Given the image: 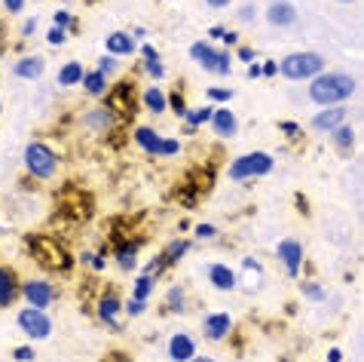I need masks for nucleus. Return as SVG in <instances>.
<instances>
[{"instance_id":"obj_41","label":"nucleus","mask_w":364,"mask_h":362,"mask_svg":"<svg viewBox=\"0 0 364 362\" xmlns=\"http://www.w3.org/2000/svg\"><path fill=\"white\" fill-rule=\"evenodd\" d=\"M4 6L9 9V13H22V6H25V0H4Z\"/></svg>"},{"instance_id":"obj_42","label":"nucleus","mask_w":364,"mask_h":362,"mask_svg":"<svg viewBox=\"0 0 364 362\" xmlns=\"http://www.w3.org/2000/svg\"><path fill=\"white\" fill-rule=\"evenodd\" d=\"M279 126H282V133H288V135H300V126L291 123V120H285V123H279Z\"/></svg>"},{"instance_id":"obj_34","label":"nucleus","mask_w":364,"mask_h":362,"mask_svg":"<svg viewBox=\"0 0 364 362\" xmlns=\"http://www.w3.org/2000/svg\"><path fill=\"white\" fill-rule=\"evenodd\" d=\"M168 105H171V110H175V114H181V117L187 114V105H184V98H181L178 93H171V95H168Z\"/></svg>"},{"instance_id":"obj_43","label":"nucleus","mask_w":364,"mask_h":362,"mask_svg":"<svg viewBox=\"0 0 364 362\" xmlns=\"http://www.w3.org/2000/svg\"><path fill=\"white\" fill-rule=\"evenodd\" d=\"M239 58H242V62H245V65H251V62H255V49L242 46V49H239Z\"/></svg>"},{"instance_id":"obj_9","label":"nucleus","mask_w":364,"mask_h":362,"mask_svg":"<svg viewBox=\"0 0 364 362\" xmlns=\"http://www.w3.org/2000/svg\"><path fill=\"white\" fill-rule=\"evenodd\" d=\"M110 114H119V117H132L135 110V98H132V83H119L110 89V102H107Z\"/></svg>"},{"instance_id":"obj_17","label":"nucleus","mask_w":364,"mask_h":362,"mask_svg":"<svg viewBox=\"0 0 364 362\" xmlns=\"http://www.w3.org/2000/svg\"><path fill=\"white\" fill-rule=\"evenodd\" d=\"M43 68H46V62L40 56H25V58H18V62H16L13 74L22 77V80H37L40 74H43Z\"/></svg>"},{"instance_id":"obj_24","label":"nucleus","mask_w":364,"mask_h":362,"mask_svg":"<svg viewBox=\"0 0 364 362\" xmlns=\"http://www.w3.org/2000/svg\"><path fill=\"white\" fill-rule=\"evenodd\" d=\"M141 53H144V74H150V77H163L166 74V68H163V62H159V56H156V49L154 46H141Z\"/></svg>"},{"instance_id":"obj_14","label":"nucleus","mask_w":364,"mask_h":362,"mask_svg":"<svg viewBox=\"0 0 364 362\" xmlns=\"http://www.w3.org/2000/svg\"><path fill=\"white\" fill-rule=\"evenodd\" d=\"M267 19H269V25L285 28V25H294L297 22V9L291 6L288 0H272V4L267 6Z\"/></svg>"},{"instance_id":"obj_2","label":"nucleus","mask_w":364,"mask_h":362,"mask_svg":"<svg viewBox=\"0 0 364 362\" xmlns=\"http://www.w3.org/2000/svg\"><path fill=\"white\" fill-rule=\"evenodd\" d=\"M325 68V58L318 53H291L279 62V74H285L288 80H309L318 77Z\"/></svg>"},{"instance_id":"obj_7","label":"nucleus","mask_w":364,"mask_h":362,"mask_svg":"<svg viewBox=\"0 0 364 362\" xmlns=\"http://www.w3.org/2000/svg\"><path fill=\"white\" fill-rule=\"evenodd\" d=\"M18 326H22V331L28 338H34V341H43L53 335V319L46 316V310H40V307H25L22 314H18Z\"/></svg>"},{"instance_id":"obj_28","label":"nucleus","mask_w":364,"mask_h":362,"mask_svg":"<svg viewBox=\"0 0 364 362\" xmlns=\"http://www.w3.org/2000/svg\"><path fill=\"white\" fill-rule=\"evenodd\" d=\"M187 249H190L187 239H175V243H168V249L163 252V261H166V264H175L178 258H184V255H187Z\"/></svg>"},{"instance_id":"obj_20","label":"nucleus","mask_w":364,"mask_h":362,"mask_svg":"<svg viewBox=\"0 0 364 362\" xmlns=\"http://www.w3.org/2000/svg\"><path fill=\"white\" fill-rule=\"evenodd\" d=\"M138 249H141V239H123V243L114 249L119 267H123V270H135V255H138Z\"/></svg>"},{"instance_id":"obj_10","label":"nucleus","mask_w":364,"mask_h":362,"mask_svg":"<svg viewBox=\"0 0 364 362\" xmlns=\"http://www.w3.org/2000/svg\"><path fill=\"white\" fill-rule=\"evenodd\" d=\"M276 252H279V261L285 264V270L291 276L300 274V267H303V246L297 243V239H282Z\"/></svg>"},{"instance_id":"obj_26","label":"nucleus","mask_w":364,"mask_h":362,"mask_svg":"<svg viewBox=\"0 0 364 362\" xmlns=\"http://www.w3.org/2000/svg\"><path fill=\"white\" fill-rule=\"evenodd\" d=\"M144 105H147V110H154V114H163V110L168 108V95L163 93V89L150 86L144 93Z\"/></svg>"},{"instance_id":"obj_32","label":"nucleus","mask_w":364,"mask_h":362,"mask_svg":"<svg viewBox=\"0 0 364 362\" xmlns=\"http://www.w3.org/2000/svg\"><path fill=\"white\" fill-rule=\"evenodd\" d=\"M211 114H215V110H211V108H196V110H187V129H190V133H193V129L199 126V123H205V120H211Z\"/></svg>"},{"instance_id":"obj_25","label":"nucleus","mask_w":364,"mask_h":362,"mask_svg":"<svg viewBox=\"0 0 364 362\" xmlns=\"http://www.w3.org/2000/svg\"><path fill=\"white\" fill-rule=\"evenodd\" d=\"M83 65L80 62H68L62 71H58V83L62 86H77V83H83Z\"/></svg>"},{"instance_id":"obj_44","label":"nucleus","mask_w":364,"mask_h":362,"mask_svg":"<svg viewBox=\"0 0 364 362\" xmlns=\"http://www.w3.org/2000/svg\"><path fill=\"white\" fill-rule=\"evenodd\" d=\"M260 71H264L267 77H272V74H279V62H264V65H260Z\"/></svg>"},{"instance_id":"obj_22","label":"nucleus","mask_w":364,"mask_h":362,"mask_svg":"<svg viewBox=\"0 0 364 362\" xmlns=\"http://www.w3.org/2000/svg\"><path fill=\"white\" fill-rule=\"evenodd\" d=\"M208 279L215 283L218 289H232L236 286V274L227 267V264H211L208 267Z\"/></svg>"},{"instance_id":"obj_11","label":"nucleus","mask_w":364,"mask_h":362,"mask_svg":"<svg viewBox=\"0 0 364 362\" xmlns=\"http://www.w3.org/2000/svg\"><path fill=\"white\" fill-rule=\"evenodd\" d=\"M343 123H346V108L343 105H331L312 120V126H316L318 133H333V129H340Z\"/></svg>"},{"instance_id":"obj_49","label":"nucleus","mask_w":364,"mask_h":362,"mask_svg":"<svg viewBox=\"0 0 364 362\" xmlns=\"http://www.w3.org/2000/svg\"><path fill=\"white\" fill-rule=\"evenodd\" d=\"M239 19H245V22H248V19H255V9L245 6V9H242V13H239Z\"/></svg>"},{"instance_id":"obj_21","label":"nucleus","mask_w":364,"mask_h":362,"mask_svg":"<svg viewBox=\"0 0 364 362\" xmlns=\"http://www.w3.org/2000/svg\"><path fill=\"white\" fill-rule=\"evenodd\" d=\"M135 142H138V148H144L147 154H159V145H163V138H159L150 126H138L135 129Z\"/></svg>"},{"instance_id":"obj_33","label":"nucleus","mask_w":364,"mask_h":362,"mask_svg":"<svg viewBox=\"0 0 364 362\" xmlns=\"http://www.w3.org/2000/svg\"><path fill=\"white\" fill-rule=\"evenodd\" d=\"M98 71L101 74H114L117 71V56H101V62H98Z\"/></svg>"},{"instance_id":"obj_6","label":"nucleus","mask_w":364,"mask_h":362,"mask_svg":"<svg viewBox=\"0 0 364 362\" xmlns=\"http://www.w3.org/2000/svg\"><path fill=\"white\" fill-rule=\"evenodd\" d=\"M190 58L199 62L205 71H215V74H230V56L224 49H215L208 43H193L190 46Z\"/></svg>"},{"instance_id":"obj_38","label":"nucleus","mask_w":364,"mask_h":362,"mask_svg":"<svg viewBox=\"0 0 364 362\" xmlns=\"http://www.w3.org/2000/svg\"><path fill=\"white\" fill-rule=\"evenodd\" d=\"M55 25L58 28H70V25H74V19H70L68 9H58V13H55Z\"/></svg>"},{"instance_id":"obj_5","label":"nucleus","mask_w":364,"mask_h":362,"mask_svg":"<svg viewBox=\"0 0 364 362\" xmlns=\"http://www.w3.org/2000/svg\"><path fill=\"white\" fill-rule=\"evenodd\" d=\"M272 172V157L269 154H260V150H255V154H245L239 160H232L230 166V178H257V175H267Z\"/></svg>"},{"instance_id":"obj_40","label":"nucleus","mask_w":364,"mask_h":362,"mask_svg":"<svg viewBox=\"0 0 364 362\" xmlns=\"http://www.w3.org/2000/svg\"><path fill=\"white\" fill-rule=\"evenodd\" d=\"M144 304H147V301H129V304H126V310H129V316H138L141 314V310H144Z\"/></svg>"},{"instance_id":"obj_36","label":"nucleus","mask_w":364,"mask_h":362,"mask_svg":"<svg viewBox=\"0 0 364 362\" xmlns=\"http://www.w3.org/2000/svg\"><path fill=\"white\" fill-rule=\"evenodd\" d=\"M65 37H68V34H65V28H58V25H55V28H53V31H49V34H46V40H49V43H53V46H58V43H65Z\"/></svg>"},{"instance_id":"obj_4","label":"nucleus","mask_w":364,"mask_h":362,"mask_svg":"<svg viewBox=\"0 0 364 362\" xmlns=\"http://www.w3.org/2000/svg\"><path fill=\"white\" fill-rule=\"evenodd\" d=\"M25 166H28V172H31L34 178H53L55 169H58V157H55V150L49 145L31 142L25 148Z\"/></svg>"},{"instance_id":"obj_3","label":"nucleus","mask_w":364,"mask_h":362,"mask_svg":"<svg viewBox=\"0 0 364 362\" xmlns=\"http://www.w3.org/2000/svg\"><path fill=\"white\" fill-rule=\"evenodd\" d=\"M28 246H31V255H34V261L40 267H49V270H68L70 267V255L65 252V246L53 243V239L31 237Z\"/></svg>"},{"instance_id":"obj_48","label":"nucleus","mask_w":364,"mask_h":362,"mask_svg":"<svg viewBox=\"0 0 364 362\" xmlns=\"http://www.w3.org/2000/svg\"><path fill=\"white\" fill-rule=\"evenodd\" d=\"M306 295L318 301V298H321V289H318V286H306Z\"/></svg>"},{"instance_id":"obj_18","label":"nucleus","mask_w":364,"mask_h":362,"mask_svg":"<svg viewBox=\"0 0 364 362\" xmlns=\"http://www.w3.org/2000/svg\"><path fill=\"white\" fill-rule=\"evenodd\" d=\"M18 298V283L9 267H0V307H9Z\"/></svg>"},{"instance_id":"obj_39","label":"nucleus","mask_w":364,"mask_h":362,"mask_svg":"<svg viewBox=\"0 0 364 362\" xmlns=\"http://www.w3.org/2000/svg\"><path fill=\"white\" fill-rule=\"evenodd\" d=\"M18 362H31L34 359V347H16V353H13Z\"/></svg>"},{"instance_id":"obj_50","label":"nucleus","mask_w":364,"mask_h":362,"mask_svg":"<svg viewBox=\"0 0 364 362\" xmlns=\"http://www.w3.org/2000/svg\"><path fill=\"white\" fill-rule=\"evenodd\" d=\"M211 37H215V40H224L227 31H224V28H211Z\"/></svg>"},{"instance_id":"obj_47","label":"nucleus","mask_w":364,"mask_h":362,"mask_svg":"<svg viewBox=\"0 0 364 362\" xmlns=\"http://www.w3.org/2000/svg\"><path fill=\"white\" fill-rule=\"evenodd\" d=\"M328 362H343V353H340V347H333L331 353H328Z\"/></svg>"},{"instance_id":"obj_23","label":"nucleus","mask_w":364,"mask_h":362,"mask_svg":"<svg viewBox=\"0 0 364 362\" xmlns=\"http://www.w3.org/2000/svg\"><path fill=\"white\" fill-rule=\"evenodd\" d=\"M83 89L89 95H105L107 93V74H101L98 68L95 71H86L83 74Z\"/></svg>"},{"instance_id":"obj_12","label":"nucleus","mask_w":364,"mask_h":362,"mask_svg":"<svg viewBox=\"0 0 364 362\" xmlns=\"http://www.w3.org/2000/svg\"><path fill=\"white\" fill-rule=\"evenodd\" d=\"M230 329H232L230 314H208L202 319V331H205V338H211V341H224L230 335Z\"/></svg>"},{"instance_id":"obj_29","label":"nucleus","mask_w":364,"mask_h":362,"mask_svg":"<svg viewBox=\"0 0 364 362\" xmlns=\"http://www.w3.org/2000/svg\"><path fill=\"white\" fill-rule=\"evenodd\" d=\"M333 142H337L340 150H352V145H355V133H352V126L343 123L340 129H333Z\"/></svg>"},{"instance_id":"obj_31","label":"nucleus","mask_w":364,"mask_h":362,"mask_svg":"<svg viewBox=\"0 0 364 362\" xmlns=\"http://www.w3.org/2000/svg\"><path fill=\"white\" fill-rule=\"evenodd\" d=\"M166 307L171 310V314H181V310L187 307V301H184V289H168V295H166Z\"/></svg>"},{"instance_id":"obj_19","label":"nucleus","mask_w":364,"mask_h":362,"mask_svg":"<svg viewBox=\"0 0 364 362\" xmlns=\"http://www.w3.org/2000/svg\"><path fill=\"white\" fill-rule=\"evenodd\" d=\"M119 310H123V301H119V295H114V291L101 295V301H98V319H105V323L114 326V319H117Z\"/></svg>"},{"instance_id":"obj_8","label":"nucleus","mask_w":364,"mask_h":362,"mask_svg":"<svg viewBox=\"0 0 364 362\" xmlns=\"http://www.w3.org/2000/svg\"><path fill=\"white\" fill-rule=\"evenodd\" d=\"M22 298L28 301V307H40L46 310L55 301V289L46 283V279H28L22 286Z\"/></svg>"},{"instance_id":"obj_37","label":"nucleus","mask_w":364,"mask_h":362,"mask_svg":"<svg viewBox=\"0 0 364 362\" xmlns=\"http://www.w3.org/2000/svg\"><path fill=\"white\" fill-rule=\"evenodd\" d=\"M196 237L199 239H211V237H218V227L215 224H199L196 227Z\"/></svg>"},{"instance_id":"obj_27","label":"nucleus","mask_w":364,"mask_h":362,"mask_svg":"<svg viewBox=\"0 0 364 362\" xmlns=\"http://www.w3.org/2000/svg\"><path fill=\"white\" fill-rule=\"evenodd\" d=\"M154 283H156V276H154V274H141V276L135 279L132 298H135V301H147V298H150V291H154Z\"/></svg>"},{"instance_id":"obj_54","label":"nucleus","mask_w":364,"mask_h":362,"mask_svg":"<svg viewBox=\"0 0 364 362\" xmlns=\"http://www.w3.org/2000/svg\"><path fill=\"white\" fill-rule=\"evenodd\" d=\"M343 4H352V0H343Z\"/></svg>"},{"instance_id":"obj_53","label":"nucleus","mask_w":364,"mask_h":362,"mask_svg":"<svg viewBox=\"0 0 364 362\" xmlns=\"http://www.w3.org/2000/svg\"><path fill=\"white\" fill-rule=\"evenodd\" d=\"M190 362H215V359H208V356H193Z\"/></svg>"},{"instance_id":"obj_1","label":"nucleus","mask_w":364,"mask_h":362,"mask_svg":"<svg viewBox=\"0 0 364 362\" xmlns=\"http://www.w3.org/2000/svg\"><path fill=\"white\" fill-rule=\"evenodd\" d=\"M352 93H355V80L349 74H340V71L318 74V77H312V83H309V98L325 108L343 105V98H349Z\"/></svg>"},{"instance_id":"obj_16","label":"nucleus","mask_w":364,"mask_h":362,"mask_svg":"<svg viewBox=\"0 0 364 362\" xmlns=\"http://www.w3.org/2000/svg\"><path fill=\"white\" fill-rule=\"evenodd\" d=\"M211 126H215V133L220 135V138H232L236 135V114L232 110H227V108H220V110H215L211 114Z\"/></svg>"},{"instance_id":"obj_13","label":"nucleus","mask_w":364,"mask_h":362,"mask_svg":"<svg viewBox=\"0 0 364 362\" xmlns=\"http://www.w3.org/2000/svg\"><path fill=\"white\" fill-rule=\"evenodd\" d=\"M168 356L175 359V362H190L196 356V341L190 338V335H171V341H168Z\"/></svg>"},{"instance_id":"obj_30","label":"nucleus","mask_w":364,"mask_h":362,"mask_svg":"<svg viewBox=\"0 0 364 362\" xmlns=\"http://www.w3.org/2000/svg\"><path fill=\"white\" fill-rule=\"evenodd\" d=\"M86 123L92 126V129H105L114 123V114H110L107 108H101V110H92V114H86Z\"/></svg>"},{"instance_id":"obj_15","label":"nucleus","mask_w":364,"mask_h":362,"mask_svg":"<svg viewBox=\"0 0 364 362\" xmlns=\"http://www.w3.org/2000/svg\"><path fill=\"white\" fill-rule=\"evenodd\" d=\"M105 46H107L110 56H132L135 53V37L126 34V31H114V34H107Z\"/></svg>"},{"instance_id":"obj_35","label":"nucleus","mask_w":364,"mask_h":362,"mask_svg":"<svg viewBox=\"0 0 364 362\" xmlns=\"http://www.w3.org/2000/svg\"><path fill=\"white\" fill-rule=\"evenodd\" d=\"M208 98H215V102H230L232 93H230V89H218V86H211V89H208Z\"/></svg>"},{"instance_id":"obj_52","label":"nucleus","mask_w":364,"mask_h":362,"mask_svg":"<svg viewBox=\"0 0 364 362\" xmlns=\"http://www.w3.org/2000/svg\"><path fill=\"white\" fill-rule=\"evenodd\" d=\"M230 0H208V6H227Z\"/></svg>"},{"instance_id":"obj_46","label":"nucleus","mask_w":364,"mask_h":362,"mask_svg":"<svg viewBox=\"0 0 364 362\" xmlns=\"http://www.w3.org/2000/svg\"><path fill=\"white\" fill-rule=\"evenodd\" d=\"M34 31H37V22H34V19H31V22H25V28H22V34H25V37H31Z\"/></svg>"},{"instance_id":"obj_51","label":"nucleus","mask_w":364,"mask_h":362,"mask_svg":"<svg viewBox=\"0 0 364 362\" xmlns=\"http://www.w3.org/2000/svg\"><path fill=\"white\" fill-rule=\"evenodd\" d=\"M110 362H132V359L123 356V353H117V356H110Z\"/></svg>"},{"instance_id":"obj_45","label":"nucleus","mask_w":364,"mask_h":362,"mask_svg":"<svg viewBox=\"0 0 364 362\" xmlns=\"http://www.w3.org/2000/svg\"><path fill=\"white\" fill-rule=\"evenodd\" d=\"M248 77H251V80H255V77H264V71H260V65L251 62V65H248Z\"/></svg>"}]
</instances>
